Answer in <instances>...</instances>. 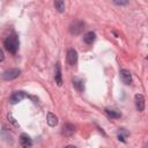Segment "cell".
Returning <instances> with one entry per match:
<instances>
[{"label": "cell", "instance_id": "obj_1", "mask_svg": "<svg viewBox=\"0 0 148 148\" xmlns=\"http://www.w3.org/2000/svg\"><path fill=\"white\" fill-rule=\"evenodd\" d=\"M3 45L6 47V50L13 54H15L18 50V46H20V42H18V38L15 34H12L9 36H7L3 40Z\"/></svg>", "mask_w": 148, "mask_h": 148}, {"label": "cell", "instance_id": "obj_2", "mask_svg": "<svg viewBox=\"0 0 148 148\" xmlns=\"http://www.w3.org/2000/svg\"><path fill=\"white\" fill-rule=\"evenodd\" d=\"M84 28H86V23H84L83 21H81V20H75V21H73V22L71 23V25H69V32H71L72 35H80V34L83 32Z\"/></svg>", "mask_w": 148, "mask_h": 148}, {"label": "cell", "instance_id": "obj_3", "mask_svg": "<svg viewBox=\"0 0 148 148\" xmlns=\"http://www.w3.org/2000/svg\"><path fill=\"white\" fill-rule=\"evenodd\" d=\"M20 74H21V69H18V68H9V69L5 71L1 76H2L3 80L10 81V80H14V79L18 77Z\"/></svg>", "mask_w": 148, "mask_h": 148}, {"label": "cell", "instance_id": "obj_4", "mask_svg": "<svg viewBox=\"0 0 148 148\" xmlns=\"http://www.w3.org/2000/svg\"><path fill=\"white\" fill-rule=\"evenodd\" d=\"M25 97H28V95H27L24 91H21V90L14 91V92L10 95V97H9V102H10L12 104H16V103L23 101Z\"/></svg>", "mask_w": 148, "mask_h": 148}, {"label": "cell", "instance_id": "obj_5", "mask_svg": "<svg viewBox=\"0 0 148 148\" xmlns=\"http://www.w3.org/2000/svg\"><path fill=\"white\" fill-rule=\"evenodd\" d=\"M134 104H135V108H136V110L139 112L143 111L145 110V105H146L145 104V97H143V95L136 94L134 96Z\"/></svg>", "mask_w": 148, "mask_h": 148}, {"label": "cell", "instance_id": "obj_6", "mask_svg": "<svg viewBox=\"0 0 148 148\" xmlns=\"http://www.w3.org/2000/svg\"><path fill=\"white\" fill-rule=\"evenodd\" d=\"M67 62L71 66H75L77 62V52L74 49H69L67 51Z\"/></svg>", "mask_w": 148, "mask_h": 148}, {"label": "cell", "instance_id": "obj_7", "mask_svg": "<svg viewBox=\"0 0 148 148\" xmlns=\"http://www.w3.org/2000/svg\"><path fill=\"white\" fill-rule=\"evenodd\" d=\"M20 145L22 146V148H31L32 146V140L31 138L25 134V133H22L20 135Z\"/></svg>", "mask_w": 148, "mask_h": 148}, {"label": "cell", "instance_id": "obj_8", "mask_svg": "<svg viewBox=\"0 0 148 148\" xmlns=\"http://www.w3.org/2000/svg\"><path fill=\"white\" fill-rule=\"evenodd\" d=\"M119 75H120V79H121L123 83L131 84V82H132V74H131L130 71H127V69H120L119 71Z\"/></svg>", "mask_w": 148, "mask_h": 148}, {"label": "cell", "instance_id": "obj_9", "mask_svg": "<svg viewBox=\"0 0 148 148\" xmlns=\"http://www.w3.org/2000/svg\"><path fill=\"white\" fill-rule=\"evenodd\" d=\"M54 80H56L57 86H59V87H60V86L62 84V75H61V66H60V62H57V64H56Z\"/></svg>", "mask_w": 148, "mask_h": 148}, {"label": "cell", "instance_id": "obj_10", "mask_svg": "<svg viewBox=\"0 0 148 148\" xmlns=\"http://www.w3.org/2000/svg\"><path fill=\"white\" fill-rule=\"evenodd\" d=\"M74 133H75V126L74 125H72L69 123H67V124L64 125V127H62V134H65L66 136H71Z\"/></svg>", "mask_w": 148, "mask_h": 148}, {"label": "cell", "instance_id": "obj_11", "mask_svg": "<svg viewBox=\"0 0 148 148\" xmlns=\"http://www.w3.org/2000/svg\"><path fill=\"white\" fill-rule=\"evenodd\" d=\"M95 39H96V34L94 32V31H88L87 34H84V36H83V42L86 43V44H92L94 42H95Z\"/></svg>", "mask_w": 148, "mask_h": 148}, {"label": "cell", "instance_id": "obj_12", "mask_svg": "<svg viewBox=\"0 0 148 148\" xmlns=\"http://www.w3.org/2000/svg\"><path fill=\"white\" fill-rule=\"evenodd\" d=\"M73 87L79 91V92H82L84 90V83L81 79H77V77H74L73 79Z\"/></svg>", "mask_w": 148, "mask_h": 148}, {"label": "cell", "instance_id": "obj_13", "mask_svg": "<svg viewBox=\"0 0 148 148\" xmlns=\"http://www.w3.org/2000/svg\"><path fill=\"white\" fill-rule=\"evenodd\" d=\"M46 120H47L49 126H51V127H54V126L58 125V117H57L54 113H52V112H49V113H47Z\"/></svg>", "mask_w": 148, "mask_h": 148}, {"label": "cell", "instance_id": "obj_14", "mask_svg": "<svg viewBox=\"0 0 148 148\" xmlns=\"http://www.w3.org/2000/svg\"><path fill=\"white\" fill-rule=\"evenodd\" d=\"M105 113H106L110 118H113V119H116V118H120V117H121V113H120L119 111H117V110H112V109H105Z\"/></svg>", "mask_w": 148, "mask_h": 148}, {"label": "cell", "instance_id": "obj_15", "mask_svg": "<svg viewBox=\"0 0 148 148\" xmlns=\"http://www.w3.org/2000/svg\"><path fill=\"white\" fill-rule=\"evenodd\" d=\"M0 135L3 138V140H5V141L13 143V135H12L7 130H5V128H3V130L1 131V133H0Z\"/></svg>", "mask_w": 148, "mask_h": 148}, {"label": "cell", "instance_id": "obj_16", "mask_svg": "<svg viewBox=\"0 0 148 148\" xmlns=\"http://www.w3.org/2000/svg\"><path fill=\"white\" fill-rule=\"evenodd\" d=\"M130 135V133L125 130V128H119V132H118V139L119 141H123V142H126V138Z\"/></svg>", "mask_w": 148, "mask_h": 148}, {"label": "cell", "instance_id": "obj_17", "mask_svg": "<svg viewBox=\"0 0 148 148\" xmlns=\"http://www.w3.org/2000/svg\"><path fill=\"white\" fill-rule=\"evenodd\" d=\"M54 7H56V9H57L59 13L65 12V2L61 1V0H57V1H54Z\"/></svg>", "mask_w": 148, "mask_h": 148}, {"label": "cell", "instance_id": "obj_18", "mask_svg": "<svg viewBox=\"0 0 148 148\" xmlns=\"http://www.w3.org/2000/svg\"><path fill=\"white\" fill-rule=\"evenodd\" d=\"M7 117H8V120L12 123V124H14L15 126H18V124H17V121H16V119H14L13 118V116H12V113H8L7 114Z\"/></svg>", "mask_w": 148, "mask_h": 148}, {"label": "cell", "instance_id": "obj_19", "mask_svg": "<svg viewBox=\"0 0 148 148\" xmlns=\"http://www.w3.org/2000/svg\"><path fill=\"white\" fill-rule=\"evenodd\" d=\"M3 59H5V54H3V51L0 49V62H1Z\"/></svg>", "mask_w": 148, "mask_h": 148}, {"label": "cell", "instance_id": "obj_20", "mask_svg": "<svg viewBox=\"0 0 148 148\" xmlns=\"http://www.w3.org/2000/svg\"><path fill=\"white\" fill-rule=\"evenodd\" d=\"M113 3H116V5H126L127 1H113Z\"/></svg>", "mask_w": 148, "mask_h": 148}, {"label": "cell", "instance_id": "obj_21", "mask_svg": "<svg viewBox=\"0 0 148 148\" xmlns=\"http://www.w3.org/2000/svg\"><path fill=\"white\" fill-rule=\"evenodd\" d=\"M65 148H76V147L75 146H66Z\"/></svg>", "mask_w": 148, "mask_h": 148}]
</instances>
